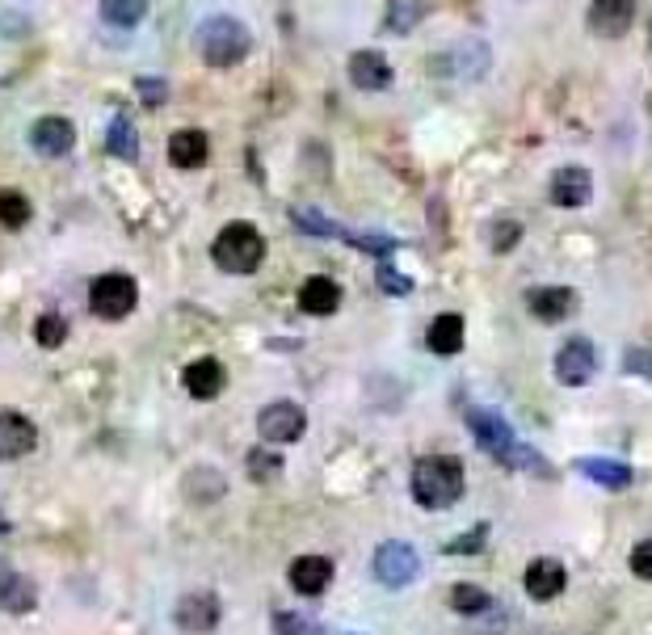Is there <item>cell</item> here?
Wrapping results in <instances>:
<instances>
[{
	"label": "cell",
	"instance_id": "1",
	"mask_svg": "<svg viewBox=\"0 0 652 635\" xmlns=\"http://www.w3.org/2000/svg\"><path fill=\"white\" fill-rule=\"evenodd\" d=\"M467 425H472V434H476L480 450H488L493 459H501L505 467H526L531 476H552V467L539 459L531 446H522L518 438H514V429L501 421L497 413H480V408H472L467 413Z\"/></svg>",
	"mask_w": 652,
	"mask_h": 635
},
{
	"label": "cell",
	"instance_id": "2",
	"mask_svg": "<svg viewBox=\"0 0 652 635\" xmlns=\"http://www.w3.org/2000/svg\"><path fill=\"white\" fill-rule=\"evenodd\" d=\"M413 497L425 509H446L463 497V463L451 455H425L413 467Z\"/></svg>",
	"mask_w": 652,
	"mask_h": 635
},
{
	"label": "cell",
	"instance_id": "3",
	"mask_svg": "<svg viewBox=\"0 0 652 635\" xmlns=\"http://www.w3.org/2000/svg\"><path fill=\"white\" fill-rule=\"evenodd\" d=\"M198 51H202V59H207L211 68H236V63L253 51L249 26L228 18V13L207 18L202 26H198Z\"/></svg>",
	"mask_w": 652,
	"mask_h": 635
},
{
	"label": "cell",
	"instance_id": "4",
	"mask_svg": "<svg viewBox=\"0 0 652 635\" xmlns=\"http://www.w3.org/2000/svg\"><path fill=\"white\" fill-rule=\"evenodd\" d=\"M211 261L224 274H253L266 261V236L253 228V224H228V228L215 236Z\"/></svg>",
	"mask_w": 652,
	"mask_h": 635
},
{
	"label": "cell",
	"instance_id": "5",
	"mask_svg": "<svg viewBox=\"0 0 652 635\" xmlns=\"http://www.w3.org/2000/svg\"><path fill=\"white\" fill-rule=\"evenodd\" d=\"M139 304V287H135L131 274H101L89 287V308L101 320H127Z\"/></svg>",
	"mask_w": 652,
	"mask_h": 635
},
{
	"label": "cell",
	"instance_id": "6",
	"mask_svg": "<svg viewBox=\"0 0 652 635\" xmlns=\"http://www.w3.org/2000/svg\"><path fill=\"white\" fill-rule=\"evenodd\" d=\"M304 429H307V417L295 400H274V405H266L261 408V417H257V434H261L269 446L299 443Z\"/></svg>",
	"mask_w": 652,
	"mask_h": 635
},
{
	"label": "cell",
	"instance_id": "7",
	"mask_svg": "<svg viewBox=\"0 0 652 635\" xmlns=\"http://www.w3.org/2000/svg\"><path fill=\"white\" fill-rule=\"evenodd\" d=\"M422 573V559L408 543H384L375 552V581L379 585H392V589H404L408 581Z\"/></svg>",
	"mask_w": 652,
	"mask_h": 635
},
{
	"label": "cell",
	"instance_id": "8",
	"mask_svg": "<svg viewBox=\"0 0 652 635\" xmlns=\"http://www.w3.org/2000/svg\"><path fill=\"white\" fill-rule=\"evenodd\" d=\"M594 370H597V354L585 337H573V341H564V346H560V354H556L560 384H569V387L590 384V375H594Z\"/></svg>",
	"mask_w": 652,
	"mask_h": 635
},
{
	"label": "cell",
	"instance_id": "9",
	"mask_svg": "<svg viewBox=\"0 0 652 635\" xmlns=\"http://www.w3.org/2000/svg\"><path fill=\"white\" fill-rule=\"evenodd\" d=\"M174 623L190 635H207L219 627V597L215 594H186L177 602Z\"/></svg>",
	"mask_w": 652,
	"mask_h": 635
},
{
	"label": "cell",
	"instance_id": "10",
	"mask_svg": "<svg viewBox=\"0 0 652 635\" xmlns=\"http://www.w3.org/2000/svg\"><path fill=\"white\" fill-rule=\"evenodd\" d=\"M30 143H34V152H39V156L56 160V156L72 152V143H77V127H72L68 118L47 115V118H39V122L30 127Z\"/></svg>",
	"mask_w": 652,
	"mask_h": 635
},
{
	"label": "cell",
	"instance_id": "11",
	"mask_svg": "<svg viewBox=\"0 0 652 635\" xmlns=\"http://www.w3.org/2000/svg\"><path fill=\"white\" fill-rule=\"evenodd\" d=\"M635 21V0H594L590 4V30L597 39H623Z\"/></svg>",
	"mask_w": 652,
	"mask_h": 635
},
{
	"label": "cell",
	"instance_id": "12",
	"mask_svg": "<svg viewBox=\"0 0 652 635\" xmlns=\"http://www.w3.org/2000/svg\"><path fill=\"white\" fill-rule=\"evenodd\" d=\"M349 85L363 89V93H379L392 85V63H387L384 51H354L349 56Z\"/></svg>",
	"mask_w": 652,
	"mask_h": 635
},
{
	"label": "cell",
	"instance_id": "13",
	"mask_svg": "<svg viewBox=\"0 0 652 635\" xmlns=\"http://www.w3.org/2000/svg\"><path fill=\"white\" fill-rule=\"evenodd\" d=\"M590 194H594V177H590V169H581V165H564V169H556V177H552V202H556V207L576 211V207L590 202Z\"/></svg>",
	"mask_w": 652,
	"mask_h": 635
},
{
	"label": "cell",
	"instance_id": "14",
	"mask_svg": "<svg viewBox=\"0 0 652 635\" xmlns=\"http://www.w3.org/2000/svg\"><path fill=\"white\" fill-rule=\"evenodd\" d=\"M39 446V429L21 413H0V459H21Z\"/></svg>",
	"mask_w": 652,
	"mask_h": 635
},
{
	"label": "cell",
	"instance_id": "15",
	"mask_svg": "<svg viewBox=\"0 0 652 635\" xmlns=\"http://www.w3.org/2000/svg\"><path fill=\"white\" fill-rule=\"evenodd\" d=\"M526 304H531V316L543 320V325H560V320H569L576 311V290L569 287H535L526 295Z\"/></svg>",
	"mask_w": 652,
	"mask_h": 635
},
{
	"label": "cell",
	"instance_id": "16",
	"mask_svg": "<svg viewBox=\"0 0 652 635\" xmlns=\"http://www.w3.org/2000/svg\"><path fill=\"white\" fill-rule=\"evenodd\" d=\"M207 156H211V139L207 131H198V127H181L169 136V160H174V169H202L207 165Z\"/></svg>",
	"mask_w": 652,
	"mask_h": 635
},
{
	"label": "cell",
	"instance_id": "17",
	"mask_svg": "<svg viewBox=\"0 0 652 635\" xmlns=\"http://www.w3.org/2000/svg\"><path fill=\"white\" fill-rule=\"evenodd\" d=\"M526 594L535 597V602H552V597H560L564 594V564L560 559H552V556H539V559H531L526 564Z\"/></svg>",
	"mask_w": 652,
	"mask_h": 635
},
{
	"label": "cell",
	"instance_id": "18",
	"mask_svg": "<svg viewBox=\"0 0 652 635\" xmlns=\"http://www.w3.org/2000/svg\"><path fill=\"white\" fill-rule=\"evenodd\" d=\"M290 589L304 597H316L328 589V581H333V559L325 556H299L290 559Z\"/></svg>",
	"mask_w": 652,
	"mask_h": 635
},
{
	"label": "cell",
	"instance_id": "19",
	"mask_svg": "<svg viewBox=\"0 0 652 635\" xmlns=\"http://www.w3.org/2000/svg\"><path fill=\"white\" fill-rule=\"evenodd\" d=\"M181 384H186V391H190L194 400H215L224 391V384H228V375H224L219 358H198V363H190L181 370Z\"/></svg>",
	"mask_w": 652,
	"mask_h": 635
},
{
	"label": "cell",
	"instance_id": "20",
	"mask_svg": "<svg viewBox=\"0 0 652 635\" xmlns=\"http://www.w3.org/2000/svg\"><path fill=\"white\" fill-rule=\"evenodd\" d=\"M299 308L307 316H333V311L342 308V287L325 278V274H316V278H307L304 287H299Z\"/></svg>",
	"mask_w": 652,
	"mask_h": 635
},
{
	"label": "cell",
	"instance_id": "21",
	"mask_svg": "<svg viewBox=\"0 0 652 635\" xmlns=\"http://www.w3.org/2000/svg\"><path fill=\"white\" fill-rule=\"evenodd\" d=\"M34 606H39L34 581L21 577V573H9L4 585H0V611H9V615H30Z\"/></svg>",
	"mask_w": 652,
	"mask_h": 635
},
{
	"label": "cell",
	"instance_id": "22",
	"mask_svg": "<svg viewBox=\"0 0 652 635\" xmlns=\"http://www.w3.org/2000/svg\"><path fill=\"white\" fill-rule=\"evenodd\" d=\"M425 341H429L434 354H460L463 349V316L442 311L438 320L429 325V333H425Z\"/></svg>",
	"mask_w": 652,
	"mask_h": 635
},
{
	"label": "cell",
	"instance_id": "23",
	"mask_svg": "<svg viewBox=\"0 0 652 635\" xmlns=\"http://www.w3.org/2000/svg\"><path fill=\"white\" fill-rule=\"evenodd\" d=\"M576 472L597 480L602 488H628V484H632V467H628V463L594 459V455H590V459H576Z\"/></svg>",
	"mask_w": 652,
	"mask_h": 635
},
{
	"label": "cell",
	"instance_id": "24",
	"mask_svg": "<svg viewBox=\"0 0 652 635\" xmlns=\"http://www.w3.org/2000/svg\"><path fill=\"white\" fill-rule=\"evenodd\" d=\"M148 9H152V0H101V21L118 30H135L148 18Z\"/></svg>",
	"mask_w": 652,
	"mask_h": 635
},
{
	"label": "cell",
	"instance_id": "25",
	"mask_svg": "<svg viewBox=\"0 0 652 635\" xmlns=\"http://www.w3.org/2000/svg\"><path fill=\"white\" fill-rule=\"evenodd\" d=\"M106 148H110V156H118V160H135V156H139V136H135V122L127 115H115L110 131H106Z\"/></svg>",
	"mask_w": 652,
	"mask_h": 635
},
{
	"label": "cell",
	"instance_id": "26",
	"mask_svg": "<svg viewBox=\"0 0 652 635\" xmlns=\"http://www.w3.org/2000/svg\"><path fill=\"white\" fill-rule=\"evenodd\" d=\"M451 606H455L460 615H484V611H493V597L484 594L480 585H455V589H451Z\"/></svg>",
	"mask_w": 652,
	"mask_h": 635
},
{
	"label": "cell",
	"instance_id": "27",
	"mask_svg": "<svg viewBox=\"0 0 652 635\" xmlns=\"http://www.w3.org/2000/svg\"><path fill=\"white\" fill-rule=\"evenodd\" d=\"M0 224H4V228H26V224H30V198L18 190L0 194Z\"/></svg>",
	"mask_w": 652,
	"mask_h": 635
},
{
	"label": "cell",
	"instance_id": "28",
	"mask_svg": "<svg viewBox=\"0 0 652 635\" xmlns=\"http://www.w3.org/2000/svg\"><path fill=\"white\" fill-rule=\"evenodd\" d=\"M417 21H422V4L417 0H392V9H387V30L392 34H408Z\"/></svg>",
	"mask_w": 652,
	"mask_h": 635
},
{
	"label": "cell",
	"instance_id": "29",
	"mask_svg": "<svg viewBox=\"0 0 652 635\" xmlns=\"http://www.w3.org/2000/svg\"><path fill=\"white\" fill-rule=\"evenodd\" d=\"M63 337H68L63 316H56V311L39 316V325H34V341H39L42 349H59V346H63Z\"/></svg>",
	"mask_w": 652,
	"mask_h": 635
},
{
	"label": "cell",
	"instance_id": "30",
	"mask_svg": "<svg viewBox=\"0 0 652 635\" xmlns=\"http://www.w3.org/2000/svg\"><path fill=\"white\" fill-rule=\"evenodd\" d=\"M278 472H283V459H278L274 450H261V446H257V450H249V476L257 484H269L274 476H278Z\"/></svg>",
	"mask_w": 652,
	"mask_h": 635
},
{
	"label": "cell",
	"instance_id": "31",
	"mask_svg": "<svg viewBox=\"0 0 652 635\" xmlns=\"http://www.w3.org/2000/svg\"><path fill=\"white\" fill-rule=\"evenodd\" d=\"M274 632L278 635H320V623H312L304 615H290V611H278L274 615Z\"/></svg>",
	"mask_w": 652,
	"mask_h": 635
},
{
	"label": "cell",
	"instance_id": "32",
	"mask_svg": "<svg viewBox=\"0 0 652 635\" xmlns=\"http://www.w3.org/2000/svg\"><path fill=\"white\" fill-rule=\"evenodd\" d=\"M484 539H488V526H476V530H467L463 539H451L442 552H446V556H467V552H480Z\"/></svg>",
	"mask_w": 652,
	"mask_h": 635
},
{
	"label": "cell",
	"instance_id": "33",
	"mask_svg": "<svg viewBox=\"0 0 652 635\" xmlns=\"http://www.w3.org/2000/svg\"><path fill=\"white\" fill-rule=\"evenodd\" d=\"M522 240V224H514V219H497L493 224V249L505 252V249H514Z\"/></svg>",
	"mask_w": 652,
	"mask_h": 635
},
{
	"label": "cell",
	"instance_id": "34",
	"mask_svg": "<svg viewBox=\"0 0 652 635\" xmlns=\"http://www.w3.org/2000/svg\"><path fill=\"white\" fill-rule=\"evenodd\" d=\"M295 224L307 231H320V236H342V228L337 224H328L325 215H316V211H295Z\"/></svg>",
	"mask_w": 652,
	"mask_h": 635
},
{
	"label": "cell",
	"instance_id": "35",
	"mask_svg": "<svg viewBox=\"0 0 652 635\" xmlns=\"http://www.w3.org/2000/svg\"><path fill=\"white\" fill-rule=\"evenodd\" d=\"M632 573L640 581H652V539H644L640 547L632 552Z\"/></svg>",
	"mask_w": 652,
	"mask_h": 635
},
{
	"label": "cell",
	"instance_id": "36",
	"mask_svg": "<svg viewBox=\"0 0 652 635\" xmlns=\"http://www.w3.org/2000/svg\"><path fill=\"white\" fill-rule=\"evenodd\" d=\"M379 287L392 290V295H404V290H408V278H401L392 266H384V270H379Z\"/></svg>",
	"mask_w": 652,
	"mask_h": 635
},
{
	"label": "cell",
	"instance_id": "37",
	"mask_svg": "<svg viewBox=\"0 0 652 635\" xmlns=\"http://www.w3.org/2000/svg\"><path fill=\"white\" fill-rule=\"evenodd\" d=\"M135 89H139V93L148 97V106H160V101H165V80H139V85H135Z\"/></svg>",
	"mask_w": 652,
	"mask_h": 635
},
{
	"label": "cell",
	"instance_id": "38",
	"mask_svg": "<svg viewBox=\"0 0 652 635\" xmlns=\"http://www.w3.org/2000/svg\"><path fill=\"white\" fill-rule=\"evenodd\" d=\"M628 366H632L635 375H649L652 379V354H644V349H628Z\"/></svg>",
	"mask_w": 652,
	"mask_h": 635
},
{
	"label": "cell",
	"instance_id": "39",
	"mask_svg": "<svg viewBox=\"0 0 652 635\" xmlns=\"http://www.w3.org/2000/svg\"><path fill=\"white\" fill-rule=\"evenodd\" d=\"M9 573H13V564H4V559H0V585H4V577H9Z\"/></svg>",
	"mask_w": 652,
	"mask_h": 635
},
{
	"label": "cell",
	"instance_id": "40",
	"mask_svg": "<svg viewBox=\"0 0 652 635\" xmlns=\"http://www.w3.org/2000/svg\"><path fill=\"white\" fill-rule=\"evenodd\" d=\"M4 535H9V518H4V514H0V539H4Z\"/></svg>",
	"mask_w": 652,
	"mask_h": 635
}]
</instances>
